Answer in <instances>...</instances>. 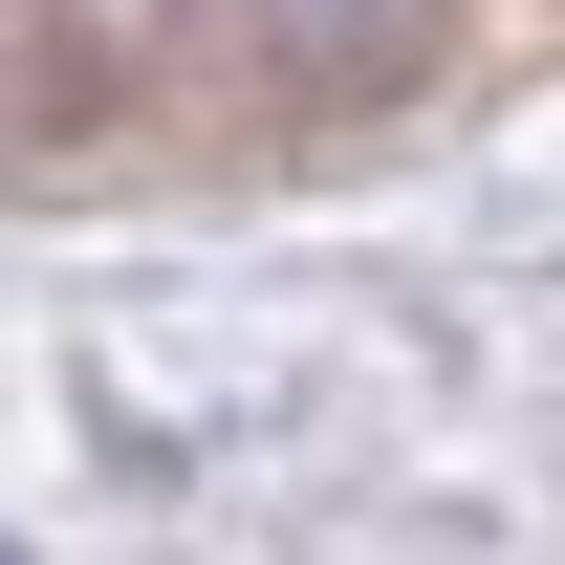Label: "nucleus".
Masks as SVG:
<instances>
[{"label": "nucleus", "mask_w": 565, "mask_h": 565, "mask_svg": "<svg viewBox=\"0 0 565 565\" xmlns=\"http://www.w3.org/2000/svg\"><path fill=\"white\" fill-rule=\"evenodd\" d=\"M217 44H239L282 109H349V87L414 66V0H217Z\"/></svg>", "instance_id": "nucleus-1"}]
</instances>
